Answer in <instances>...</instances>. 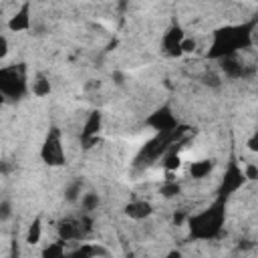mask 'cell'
<instances>
[{"mask_svg":"<svg viewBox=\"0 0 258 258\" xmlns=\"http://www.w3.org/2000/svg\"><path fill=\"white\" fill-rule=\"evenodd\" d=\"M89 224H91V222H89L87 218H83V220H64V222H60V226H58V236H60L64 242L81 240V238H85L87 232L91 230Z\"/></svg>","mask_w":258,"mask_h":258,"instance_id":"obj_6","label":"cell"},{"mask_svg":"<svg viewBox=\"0 0 258 258\" xmlns=\"http://www.w3.org/2000/svg\"><path fill=\"white\" fill-rule=\"evenodd\" d=\"M6 52H8V40H6V36H0V56L4 58Z\"/></svg>","mask_w":258,"mask_h":258,"instance_id":"obj_27","label":"cell"},{"mask_svg":"<svg viewBox=\"0 0 258 258\" xmlns=\"http://www.w3.org/2000/svg\"><path fill=\"white\" fill-rule=\"evenodd\" d=\"M97 254H105V250L97 244H81L69 254V258H95Z\"/></svg>","mask_w":258,"mask_h":258,"instance_id":"obj_14","label":"cell"},{"mask_svg":"<svg viewBox=\"0 0 258 258\" xmlns=\"http://www.w3.org/2000/svg\"><path fill=\"white\" fill-rule=\"evenodd\" d=\"M99 127H101V113H91L85 127H83V141L87 143V147H91V143L97 141V133H99Z\"/></svg>","mask_w":258,"mask_h":258,"instance_id":"obj_11","label":"cell"},{"mask_svg":"<svg viewBox=\"0 0 258 258\" xmlns=\"http://www.w3.org/2000/svg\"><path fill=\"white\" fill-rule=\"evenodd\" d=\"M244 175H246V179H258V165L248 163L244 167Z\"/></svg>","mask_w":258,"mask_h":258,"instance_id":"obj_24","label":"cell"},{"mask_svg":"<svg viewBox=\"0 0 258 258\" xmlns=\"http://www.w3.org/2000/svg\"><path fill=\"white\" fill-rule=\"evenodd\" d=\"M183 32L179 26H171L165 34H163V50L169 56H179L181 54V42H183Z\"/></svg>","mask_w":258,"mask_h":258,"instance_id":"obj_9","label":"cell"},{"mask_svg":"<svg viewBox=\"0 0 258 258\" xmlns=\"http://www.w3.org/2000/svg\"><path fill=\"white\" fill-rule=\"evenodd\" d=\"M246 147L250 149V151H254V153H258V129L248 137V141H246Z\"/></svg>","mask_w":258,"mask_h":258,"instance_id":"obj_25","label":"cell"},{"mask_svg":"<svg viewBox=\"0 0 258 258\" xmlns=\"http://www.w3.org/2000/svg\"><path fill=\"white\" fill-rule=\"evenodd\" d=\"M147 125L153 127L157 133H169V131H173V129L177 127V119L173 117V113H171L167 107H163V109L155 111V113L147 119Z\"/></svg>","mask_w":258,"mask_h":258,"instance_id":"obj_8","label":"cell"},{"mask_svg":"<svg viewBox=\"0 0 258 258\" xmlns=\"http://www.w3.org/2000/svg\"><path fill=\"white\" fill-rule=\"evenodd\" d=\"M212 169H214V161L212 159H198V161H191L189 175L194 179H204L206 175H210Z\"/></svg>","mask_w":258,"mask_h":258,"instance_id":"obj_13","label":"cell"},{"mask_svg":"<svg viewBox=\"0 0 258 258\" xmlns=\"http://www.w3.org/2000/svg\"><path fill=\"white\" fill-rule=\"evenodd\" d=\"M8 28L12 32H22L30 28V12H28V4H22L18 12H14V16L8 20Z\"/></svg>","mask_w":258,"mask_h":258,"instance_id":"obj_10","label":"cell"},{"mask_svg":"<svg viewBox=\"0 0 258 258\" xmlns=\"http://www.w3.org/2000/svg\"><path fill=\"white\" fill-rule=\"evenodd\" d=\"M165 258H181V252H179V250H171Z\"/></svg>","mask_w":258,"mask_h":258,"instance_id":"obj_28","label":"cell"},{"mask_svg":"<svg viewBox=\"0 0 258 258\" xmlns=\"http://www.w3.org/2000/svg\"><path fill=\"white\" fill-rule=\"evenodd\" d=\"M40 157L48 165H62L64 163V145H62L60 131L56 127H52L48 131V135L44 139V145L40 149Z\"/></svg>","mask_w":258,"mask_h":258,"instance_id":"obj_4","label":"cell"},{"mask_svg":"<svg viewBox=\"0 0 258 258\" xmlns=\"http://www.w3.org/2000/svg\"><path fill=\"white\" fill-rule=\"evenodd\" d=\"M246 175H244V169L238 167L236 163H230V167L226 169L224 173V179H222V187H220V196L222 198H228L230 194H234L242 183H244Z\"/></svg>","mask_w":258,"mask_h":258,"instance_id":"obj_7","label":"cell"},{"mask_svg":"<svg viewBox=\"0 0 258 258\" xmlns=\"http://www.w3.org/2000/svg\"><path fill=\"white\" fill-rule=\"evenodd\" d=\"M32 93H34L36 97H46V95L50 93V81H48L46 75L38 73V75L34 77V81H32Z\"/></svg>","mask_w":258,"mask_h":258,"instance_id":"obj_15","label":"cell"},{"mask_svg":"<svg viewBox=\"0 0 258 258\" xmlns=\"http://www.w3.org/2000/svg\"><path fill=\"white\" fill-rule=\"evenodd\" d=\"M40 234H42V226H40V220L36 218V220L30 224V228H28V234H26V242H28V244H38V240H40Z\"/></svg>","mask_w":258,"mask_h":258,"instance_id":"obj_19","label":"cell"},{"mask_svg":"<svg viewBox=\"0 0 258 258\" xmlns=\"http://www.w3.org/2000/svg\"><path fill=\"white\" fill-rule=\"evenodd\" d=\"M125 214H127L131 220H145V218L151 214V204L145 202V200L129 202L127 208H125Z\"/></svg>","mask_w":258,"mask_h":258,"instance_id":"obj_12","label":"cell"},{"mask_svg":"<svg viewBox=\"0 0 258 258\" xmlns=\"http://www.w3.org/2000/svg\"><path fill=\"white\" fill-rule=\"evenodd\" d=\"M81 206H83L85 212H93V210H97V206H99V196L93 194V191L85 194V196L81 198Z\"/></svg>","mask_w":258,"mask_h":258,"instance_id":"obj_21","label":"cell"},{"mask_svg":"<svg viewBox=\"0 0 258 258\" xmlns=\"http://www.w3.org/2000/svg\"><path fill=\"white\" fill-rule=\"evenodd\" d=\"M220 71L228 79H250L254 75V67L242 62L236 54H230V56L220 58Z\"/></svg>","mask_w":258,"mask_h":258,"instance_id":"obj_5","label":"cell"},{"mask_svg":"<svg viewBox=\"0 0 258 258\" xmlns=\"http://www.w3.org/2000/svg\"><path fill=\"white\" fill-rule=\"evenodd\" d=\"M8 218H10V202L8 200H2V204H0V220L6 222Z\"/></svg>","mask_w":258,"mask_h":258,"instance_id":"obj_26","label":"cell"},{"mask_svg":"<svg viewBox=\"0 0 258 258\" xmlns=\"http://www.w3.org/2000/svg\"><path fill=\"white\" fill-rule=\"evenodd\" d=\"M196 48H198V42H196V38H183V42H181V52H196Z\"/></svg>","mask_w":258,"mask_h":258,"instance_id":"obj_23","label":"cell"},{"mask_svg":"<svg viewBox=\"0 0 258 258\" xmlns=\"http://www.w3.org/2000/svg\"><path fill=\"white\" fill-rule=\"evenodd\" d=\"M226 220V198H218L210 208L202 210L200 214H194L187 218V226L194 238L198 240H212L222 232Z\"/></svg>","mask_w":258,"mask_h":258,"instance_id":"obj_1","label":"cell"},{"mask_svg":"<svg viewBox=\"0 0 258 258\" xmlns=\"http://www.w3.org/2000/svg\"><path fill=\"white\" fill-rule=\"evenodd\" d=\"M252 42V32L250 28H242V26H234V28H226V30H220L214 38V46L210 50V56H218V58H224V56H230V54H236L238 48H242L244 44H250Z\"/></svg>","mask_w":258,"mask_h":258,"instance_id":"obj_2","label":"cell"},{"mask_svg":"<svg viewBox=\"0 0 258 258\" xmlns=\"http://www.w3.org/2000/svg\"><path fill=\"white\" fill-rule=\"evenodd\" d=\"M0 91L8 99H18L26 91V77L22 67H4L0 71Z\"/></svg>","mask_w":258,"mask_h":258,"instance_id":"obj_3","label":"cell"},{"mask_svg":"<svg viewBox=\"0 0 258 258\" xmlns=\"http://www.w3.org/2000/svg\"><path fill=\"white\" fill-rule=\"evenodd\" d=\"M161 161H163L165 171H177V167H179V163H181V157H179L177 145H173V147H171V149L161 157Z\"/></svg>","mask_w":258,"mask_h":258,"instance_id":"obj_16","label":"cell"},{"mask_svg":"<svg viewBox=\"0 0 258 258\" xmlns=\"http://www.w3.org/2000/svg\"><path fill=\"white\" fill-rule=\"evenodd\" d=\"M252 42H256V44H258V28H256V30H252Z\"/></svg>","mask_w":258,"mask_h":258,"instance_id":"obj_29","label":"cell"},{"mask_svg":"<svg viewBox=\"0 0 258 258\" xmlns=\"http://www.w3.org/2000/svg\"><path fill=\"white\" fill-rule=\"evenodd\" d=\"M202 83L206 85V87H210V89H218L220 85H222V77L216 73V71H206L204 75H202Z\"/></svg>","mask_w":258,"mask_h":258,"instance_id":"obj_18","label":"cell"},{"mask_svg":"<svg viewBox=\"0 0 258 258\" xmlns=\"http://www.w3.org/2000/svg\"><path fill=\"white\" fill-rule=\"evenodd\" d=\"M79 194H81V181H75L67 187V200L69 202H75L79 198Z\"/></svg>","mask_w":258,"mask_h":258,"instance_id":"obj_22","label":"cell"},{"mask_svg":"<svg viewBox=\"0 0 258 258\" xmlns=\"http://www.w3.org/2000/svg\"><path fill=\"white\" fill-rule=\"evenodd\" d=\"M179 191H181V185H179L177 181H165V183L161 185V196H163L165 200H171V198L179 196Z\"/></svg>","mask_w":258,"mask_h":258,"instance_id":"obj_20","label":"cell"},{"mask_svg":"<svg viewBox=\"0 0 258 258\" xmlns=\"http://www.w3.org/2000/svg\"><path fill=\"white\" fill-rule=\"evenodd\" d=\"M42 258H69L67 252H64V246L54 242V244H48L42 252Z\"/></svg>","mask_w":258,"mask_h":258,"instance_id":"obj_17","label":"cell"}]
</instances>
